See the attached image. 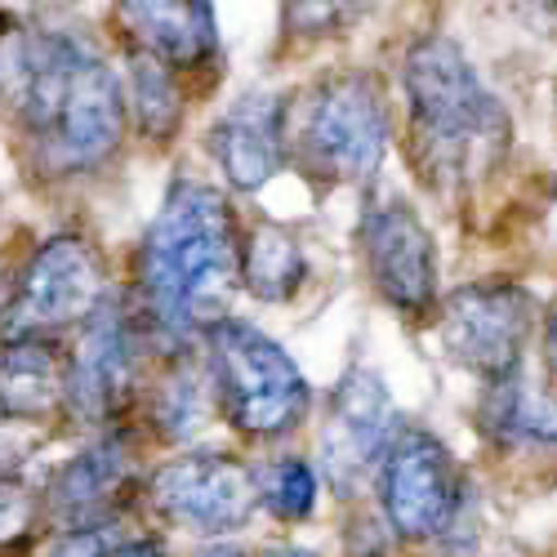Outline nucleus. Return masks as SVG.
<instances>
[{"label":"nucleus","mask_w":557,"mask_h":557,"mask_svg":"<svg viewBox=\"0 0 557 557\" xmlns=\"http://www.w3.org/2000/svg\"><path fill=\"white\" fill-rule=\"evenodd\" d=\"M0 89L32 157L54 174L103 165L125 138L129 108L116 72L63 32H10L0 40Z\"/></svg>","instance_id":"nucleus-1"},{"label":"nucleus","mask_w":557,"mask_h":557,"mask_svg":"<svg viewBox=\"0 0 557 557\" xmlns=\"http://www.w3.org/2000/svg\"><path fill=\"white\" fill-rule=\"evenodd\" d=\"M410 157L437 193H459L495 170L508 148V112L478 67L446 36H424L406 54Z\"/></svg>","instance_id":"nucleus-3"},{"label":"nucleus","mask_w":557,"mask_h":557,"mask_svg":"<svg viewBox=\"0 0 557 557\" xmlns=\"http://www.w3.org/2000/svg\"><path fill=\"white\" fill-rule=\"evenodd\" d=\"M370 286L397 312L420 317L437 304V246L410 201H370L357 227Z\"/></svg>","instance_id":"nucleus-11"},{"label":"nucleus","mask_w":557,"mask_h":557,"mask_svg":"<svg viewBox=\"0 0 557 557\" xmlns=\"http://www.w3.org/2000/svg\"><path fill=\"white\" fill-rule=\"evenodd\" d=\"M67 410V357L54 339H0V420L36 424Z\"/></svg>","instance_id":"nucleus-16"},{"label":"nucleus","mask_w":557,"mask_h":557,"mask_svg":"<svg viewBox=\"0 0 557 557\" xmlns=\"http://www.w3.org/2000/svg\"><path fill=\"white\" fill-rule=\"evenodd\" d=\"M14 420H0V478H5V473H14V463H18V442H14Z\"/></svg>","instance_id":"nucleus-26"},{"label":"nucleus","mask_w":557,"mask_h":557,"mask_svg":"<svg viewBox=\"0 0 557 557\" xmlns=\"http://www.w3.org/2000/svg\"><path fill=\"white\" fill-rule=\"evenodd\" d=\"M544 361L557 375V299L548 304V317H544Z\"/></svg>","instance_id":"nucleus-27"},{"label":"nucleus","mask_w":557,"mask_h":557,"mask_svg":"<svg viewBox=\"0 0 557 557\" xmlns=\"http://www.w3.org/2000/svg\"><path fill=\"white\" fill-rule=\"evenodd\" d=\"M482 429L491 442H540L557 446V397L527 388L518 375L495 380L482 401Z\"/></svg>","instance_id":"nucleus-19"},{"label":"nucleus","mask_w":557,"mask_h":557,"mask_svg":"<svg viewBox=\"0 0 557 557\" xmlns=\"http://www.w3.org/2000/svg\"><path fill=\"white\" fill-rule=\"evenodd\" d=\"M210 152L237 193H255L286 165V99L272 89H250L232 103L214 129Z\"/></svg>","instance_id":"nucleus-14"},{"label":"nucleus","mask_w":557,"mask_h":557,"mask_svg":"<svg viewBox=\"0 0 557 557\" xmlns=\"http://www.w3.org/2000/svg\"><path fill=\"white\" fill-rule=\"evenodd\" d=\"M112 557H170V553H165L161 540L138 535V540H121V544H112Z\"/></svg>","instance_id":"nucleus-25"},{"label":"nucleus","mask_w":557,"mask_h":557,"mask_svg":"<svg viewBox=\"0 0 557 557\" xmlns=\"http://www.w3.org/2000/svg\"><path fill=\"white\" fill-rule=\"evenodd\" d=\"M152 508L197 535H232L259 508V482L246 459L227 450H183L165 459L148 482Z\"/></svg>","instance_id":"nucleus-10"},{"label":"nucleus","mask_w":557,"mask_h":557,"mask_svg":"<svg viewBox=\"0 0 557 557\" xmlns=\"http://www.w3.org/2000/svg\"><path fill=\"white\" fill-rule=\"evenodd\" d=\"M375 491L388 531H397L410 544L442 540L455 518L463 513V473L455 455L442 446V437L424 429H401L380 469H375Z\"/></svg>","instance_id":"nucleus-7"},{"label":"nucleus","mask_w":557,"mask_h":557,"mask_svg":"<svg viewBox=\"0 0 557 557\" xmlns=\"http://www.w3.org/2000/svg\"><path fill=\"white\" fill-rule=\"evenodd\" d=\"M103 299V263L85 237L59 232L18 272L0 308V339H54L95 312Z\"/></svg>","instance_id":"nucleus-6"},{"label":"nucleus","mask_w":557,"mask_h":557,"mask_svg":"<svg viewBox=\"0 0 557 557\" xmlns=\"http://www.w3.org/2000/svg\"><path fill=\"white\" fill-rule=\"evenodd\" d=\"M197 557H246L242 548H232V544H210V548H201Z\"/></svg>","instance_id":"nucleus-28"},{"label":"nucleus","mask_w":557,"mask_h":557,"mask_svg":"<svg viewBox=\"0 0 557 557\" xmlns=\"http://www.w3.org/2000/svg\"><path fill=\"white\" fill-rule=\"evenodd\" d=\"M308 276L304 246L282 223H255L242 232V286L263 304H286Z\"/></svg>","instance_id":"nucleus-18"},{"label":"nucleus","mask_w":557,"mask_h":557,"mask_svg":"<svg viewBox=\"0 0 557 557\" xmlns=\"http://www.w3.org/2000/svg\"><path fill=\"white\" fill-rule=\"evenodd\" d=\"M397 406L380 375L348 370L335 384L326 424H321V478L339 495H352L370 473L380 469L388 442L397 437Z\"/></svg>","instance_id":"nucleus-12"},{"label":"nucleus","mask_w":557,"mask_h":557,"mask_svg":"<svg viewBox=\"0 0 557 557\" xmlns=\"http://www.w3.org/2000/svg\"><path fill=\"white\" fill-rule=\"evenodd\" d=\"M50 557H112V535L108 527H89V531H63Z\"/></svg>","instance_id":"nucleus-24"},{"label":"nucleus","mask_w":557,"mask_h":557,"mask_svg":"<svg viewBox=\"0 0 557 557\" xmlns=\"http://www.w3.org/2000/svg\"><path fill=\"white\" fill-rule=\"evenodd\" d=\"M116 18L134 50L161 59L165 67H201L219 50L214 0H116Z\"/></svg>","instance_id":"nucleus-15"},{"label":"nucleus","mask_w":557,"mask_h":557,"mask_svg":"<svg viewBox=\"0 0 557 557\" xmlns=\"http://www.w3.org/2000/svg\"><path fill=\"white\" fill-rule=\"evenodd\" d=\"M144 384V326L121 295H103L67 352V410L85 424H116Z\"/></svg>","instance_id":"nucleus-8"},{"label":"nucleus","mask_w":557,"mask_h":557,"mask_svg":"<svg viewBox=\"0 0 557 557\" xmlns=\"http://www.w3.org/2000/svg\"><path fill=\"white\" fill-rule=\"evenodd\" d=\"M263 557H312V553H304V548H268Z\"/></svg>","instance_id":"nucleus-29"},{"label":"nucleus","mask_w":557,"mask_h":557,"mask_svg":"<svg viewBox=\"0 0 557 557\" xmlns=\"http://www.w3.org/2000/svg\"><path fill=\"white\" fill-rule=\"evenodd\" d=\"M366 0H286V27L304 40H326L361 23Z\"/></svg>","instance_id":"nucleus-22"},{"label":"nucleus","mask_w":557,"mask_h":557,"mask_svg":"<svg viewBox=\"0 0 557 557\" xmlns=\"http://www.w3.org/2000/svg\"><path fill=\"white\" fill-rule=\"evenodd\" d=\"M36 518H40V495L18 473H5L0 478V544L18 540Z\"/></svg>","instance_id":"nucleus-23"},{"label":"nucleus","mask_w":557,"mask_h":557,"mask_svg":"<svg viewBox=\"0 0 557 557\" xmlns=\"http://www.w3.org/2000/svg\"><path fill=\"white\" fill-rule=\"evenodd\" d=\"M138 473H134V446L125 433L108 429L85 450H76L63 469L50 478L40 495V513L50 518L59 531H89L108 527L125 499L134 495Z\"/></svg>","instance_id":"nucleus-13"},{"label":"nucleus","mask_w":557,"mask_h":557,"mask_svg":"<svg viewBox=\"0 0 557 557\" xmlns=\"http://www.w3.org/2000/svg\"><path fill=\"white\" fill-rule=\"evenodd\" d=\"M148 414H152V424L161 429V437L170 442H183V437H193L206 420H210V410H214V388H210V370L193 361L188 344H178L170 348V361L165 370L157 375L152 393H148Z\"/></svg>","instance_id":"nucleus-17"},{"label":"nucleus","mask_w":557,"mask_h":557,"mask_svg":"<svg viewBox=\"0 0 557 557\" xmlns=\"http://www.w3.org/2000/svg\"><path fill=\"white\" fill-rule=\"evenodd\" d=\"M206 370L219 414L250 442H276L308 420L312 393L304 370L250 321H214L206 331Z\"/></svg>","instance_id":"nucleus-5"},{"label":"nucleus","mask_w":557,"mask_h":557,"mask_svg":"<svg viewBox=\"0 0 557 557\" xmlns=\"http://www.w3.org/2000/svg\"><path fill=\"white\" fill-rule=\"evenodd\" d=\"M129 89H134V116L138 129L148 134H170L178 121V89H174V67H165L161 59L134 50L129 59Z\"/></svg>","instance_id":"nucleus-21"},{"label":"nucleus","mask_w":557,"mask_h":557,"mask_svg":"<svg viewBox=\"0 0 557 557\" xmlns=\"http://www.w3.org/2000/svg\"><path fill=\"white\" fill-rule=\"evenodd\" d=\"M255 482H259V504L282 522H304L317 508V473L308 459L295 455L272 459L255 473Z\"/></svg>","instance_id":"nucleus-20"},{"label":"nucleus","mask_w":557,"mask_h":557,"mask_svg":"<svg viewBox=\"0 0 557 557\" xmlns=\"http://www.w3.org/2000/svg\"><path fill=\"white\" fill-rule=\"evenodd\" d=\"M540 5H548V10H557V0H540Z\"/></svg>","instance_id":"nucleus-30"},{"label":"nucleus","mask_w":557,"mask_h":557,"mask_svg":"<svg viewBox=\"0 0 557 557\" xmlns=\"http://www.w3.org/2000/svg\"><path fill=\"white\" fill-rule=\"evenodd\" d=\"M535 304L518 282H473L442 304V344L455 366L495 384L522 370Z\"/></svg>","instance_id":"nucleus-9"},{"label":"nucleus","mask_w":557,"mask_h":557,"mask_svg":"<svg viewBox=\"0 0 557 557\" xmlns=\"http://www.w3.org/2000/svg\"><path fill=\"white\" fill-rule=\"evenodd\" d=\"M242 290V227L227 197L178 178L138 246V312L170 348L193 344Z\"/></svg>","instance_id":"nucleus-2"},{"label":"nucleus","mask_w":557,"mask_h":557,"mask_svg":"<svg viewBox=\"0 0 557 557\" xmlns=\"http://www.w3.org/2000/svg\"><path fill=\"white\" fill-rule=\"evenodd\" d=\"M388 148V103L375 76L331 72L286 103V161L326 188H361Z\"/></svg>","instance_id":"nucleus-4"}]
</instances>
